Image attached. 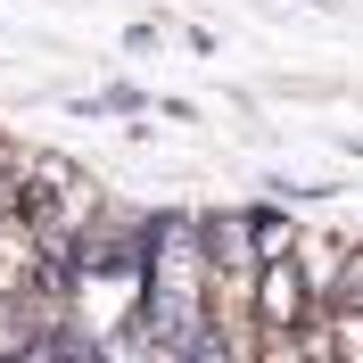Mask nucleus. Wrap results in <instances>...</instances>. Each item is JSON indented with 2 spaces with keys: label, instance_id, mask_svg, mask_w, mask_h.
I'll return each mask as SVG.
<instances>
[{
  "label": "nucleus",
  "instance_id": "2",
  "mask_svg": "<svg viewBox=\"0 0 363 363\" xmlns=\"http://www.w3.org/2000/svg\"><path fill=\"white\" fill-rule=\"evenodd\" d=\"M50 272H42V240H33V223L25 215H0V297H17V289H42Z\"/></svg>",
  "mask_w": 363,
  "mask_h": 363
},
{
  "label": "nucleus",
  "instance_id": "1",
  "mask_svg": "<svg viewBox=\"0 0 363 363\" xmlns=\"http://www.w3.org/2000/svg\"><path fill=\"white\" fill-rule=\"evenodd\" d=\"M248 314H256V330H289V322H306V314H314V289H306V272H297L289 256H272V264H256Z\"/></svg>",
  "mask_w": 363,
  "mask_h": 363
},
{
  "label": "nucleus",
  "instance_id": "4",
  "mask_svg": "<svg viewBox=\"0 0 363 363\" xmlns=\"http://www.w3.org/2000/svg\"><path fill=\"white\" fill-rule=\"evenodd\" d=\"M289 248H297L289 215H256V264H272V256H289Z\"/></svg>",
  "mask_w": 363,
  "mask_h": 363
},
{
  "label": "nucleus",
  "instance_id": "3",
  "mask_svg": "<svg viewBox=\"0 0 363 363\" xmlns=\"http://www.w3.org/2000/svg\"><path fill=\"white\" fill-rule=\"evenodd\" d=\"M322 339L330 363H363V306H322Z\"/></svg>",
  "mask_w": 363,
  "mask_h": 363
}]
</instances>
